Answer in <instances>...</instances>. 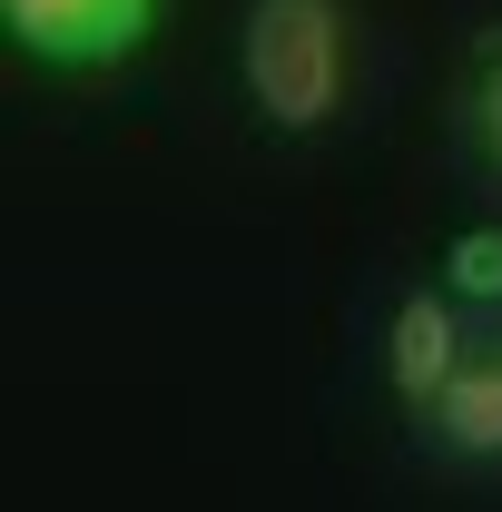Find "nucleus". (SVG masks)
I'll return each mask as SVG.
<instances>
[{
  "label": "nucleus",
  "mask_w": 502,
  "mask_h": 512,
  "mask_svg": "<svg viewBox=\"0 0 502 512\" xmlns=\"http://www.w3.org/2000/svg\"><path fill=\"white\" fill-rule=\"evenodd\" d=\"M414 453L434 473H502V316H473V355L434 414H414Z\"/></svg>",
  "instance_id": "3"
},
{
  "label": "nucleus",
  "mask_w": 502,
  "mask_h": 512,
  "mask_svg": "<svg viewBox=\"0 0 502 512\" xmlns=\"http://www.w3.org/2000/svg\"><path fill=\"white\" fill-rule=\"evenodd\" d=\"M463 355H473V306L443 276L434 286H404L394 316H384V394L404 404V424L434 414V394L463 375Z\"/></svg>",
  "instance_id": "4"
},
{
  "label": "nucleus",
  "mask_w": 502,
  "mask_h": 512,
  "mask_svg": "<svg viewBox=\"0 0 502 512\" xmlns=\"http://www.w3.org/2000/svg\"><path fill=\"white\" fill-rule=\"evenodd\" d=\"M168 0H0L10 50L40 69H119L158 40Z\"/></svg>",
  "instance_id": "2"
},
{
  "label": "nucleus",
  "mask_w": 502,
  "mask_h": 512,
  "mask_svg": "<svg viewBox=\"0 0 502 512\" xmlns=\"http://www.w3.org/2000/svg\"><path fill=\"white\" fill-rule=\"evenodd\" d=\"M434 276L463 296V306H473V316H502V217H483V227H453Z\"/></svg>",
  "instance_id": "5"
},
{
  "label": "nucleus",
  "mask_w": 502,
  "mask_h": 512,
  "mask_svg": "<svg viewBox=\"0 0 502 512\" xmlns=\"http://www.w3.org/2000/svg\"><path fill=\"white\" fill-rule=\"evenodd\" d=\"M237 79H247L256 128H276V138L335 128L345 89H355V10L345 0H247Z\"/></svg>",
  "instance_id": "1"
},
{
  "label": "nucleus",
  "mask_w": 502,
  "mask_h": 512,
  "mask_svg": "<svg viewBox=\"0 0 502 512\" xmlns=\"http://www.w3.org/2000/svg\"><path fill=\"white\" fill-rule=\"evenodd\" d=\"M463 148H473V168L502 188V30L463 69Z\"/></svg>",
  "instance_id": "6"
}]
</instances>
